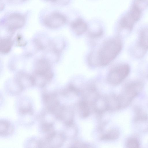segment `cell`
<instances>
[{
	"instance_id": "cell-1",
	"label": "cell",
	"mask_w": 148,
	"mask_h": 148,
	"mask_svg": "<svg viewBox=\"0 0 148 148\" xmlns=\"http://www.w3.org/2000/svg\"><path fill=\"white\" fill-rule=\"evenodd\" d=\"M122 47V42L119 37L110 38L104 42L96 51L91 53L88 59L89 63L96 66H106L118 56Z\"/></svg>"
},
{
	"instance_id": "cell-2",
	"label": "cell",
	"mask_w": 148,
	"mask_h": 148,
	"mask_svg": "<svg viewBox=\"0 0 148 148\" xmlns=\"http://www.w3.org/2000/svg\"><path fill=\"white\" fill-rule=\"evenodd\" d=\"M143 86V83L139 80L132 81L126 84L121 93L118 95L120 109L127 107L141 91Z\"/></svg>"
},
{
	"instance_id": "cell-3",
	"label": "cell",
	"mask_w": 148,
	"mask_h": 148,
	"mask_svg": "<svg viewBox=\"0 0 148 148\" xmlns=\"http://www.w3.org/2000/svg\"><path fill=\"white\" fill-rule=\"evenodd\" d=\"M33 76L35 85L39 81L38 85L41 87L44 86L53 77V73L49 62L44 59L38 60L36 63L34 75Z\"/></svg>"
},
{
	"instance_id": "cell-4",
	"label": "cell",
	"mask_w": 148,
	"mask_h": 148,
	"mask_svg": "<svg viewBox=\"0 0 148 148\" xmlns=\"http://www.w3.org/2000/svg\"><path fill=\"white\" fill-rule=\"evenodd\" d=\"M130 71V67L128 64L119 65L110 71L107 77V81L111 85H118L127 77Z\"/></svg>"
},
{
	"instance_id": "cell-5",
	"label": "cell",
	"mask_w": 148,
	"mask_h": 148,
	"mask_svg": "<svg viewBox=\"0 0 148 148\" xmlns=\"http://www.w3.org/2000/svg\"><path fill=\"white\" fill-rule=\"evenodd\" d=\"M135 55L140 58L143 57L148 50V29H144L140 32Z\"/></svg>"
},
{
	"instance_id": "cell-6",
	"label": "cell",
	"mask_w": 148,
	"mask_h": 148,
	"mask_svg": "<svg viewBox=\"0 0 148 148\" xmlns=\"http://www.w3.org/2000/svg\"><path fill=\"white\" fill-rule=\"evenodd\" d=\"M65 17L58 13H53L47 16L44 20L45 25L51 28H56L63 25L66 22Z\"/></svg>"
},
{
	"instance_id": "cell-7",
	"label": "cell",
	"mask_w": 148,
	"mask_h": 148,
	"mask_svg": "<svg viewBox=\"0 0 148 148\" xmlns=\"http://www.w3.org/2000/svg\"><path fill=\"white\" fill-rule=\"evenodd\" d=\"M25 22V18L23 16L18 14H14L7 18L5 25L8 31L12 32L23 27Z\"/></svg>"
},
{
	"instance_id": "cell-8",
	"label": "cell",
	"mask_w": 148,
	"mask_h": 148,
	"mask_svg": "<svg viewBox=\"0 0 148 148\" xmlns=\"http://www.w3.org/2000/svg\"><path fill=\"white\" fill-rule=\"evenodd\" d=\"M66 138L64 134L57 133L53 131L48 134L44 142L45 146L52 147H60L63 145Z\"/></svg>"
},
{
	"instance_id": "cell-9",
	"label": "cell",
	"mask_w": 148,
	"mask_h": 148,
	"mask_svg": "<svg viewBox=\"0 0 148 148\" xmlns=\"http://www.w3.org/2000/svg\"><path fill=\"white\" fill-rule=\"evenodd\" d=\"M80 94L82 97V100L91 106L99 96L95 87L92 85L88 86L80 90Z\"/></svg>"
},
{
	"instance_id": "cell-10",
	"label": "cell",
	"mask_w": 148,
	"mask_h": 148,
	"mask_svg": "<svg viewBox=\"0 0 148 148\" xmlns=\"http://www.w3.org/2000/svg\"><path fill=\"white\" fill-rule=\"evenodd\" d=\"M92 106L95 112L99 115L101 114L108 110L106 96L99 95Z\"/></svg>"
},
{
	"instance_id": "cell-11",
	"label": "cell",
	"mask_w": 148,
	"mask_h": 148,
	"mask_svg": "<svg viewBox=\"0 0 148 148\" xmlns=\"http://www.w3.org/2000/svg\"><path fill=\"white\" fill-rule=\"evenodd\" d=\"M71 28L77 35H80L88 29L86 23L81 18H78L73 21L71 24Z\"/></svg>"
},
{
	"instance_id": "cell-12",
	"label": "cell",
	"mask_w": 148,
	"mask_h": 148,
	"mask_svg": "<svg viewBox=\"0 0 148 148\" xmlns=\"http://www.w3.org/2000/svg\"><path fill=\"white\" fill-rule=\"evenodd\" d=\"M134 122L138 125L148 124V116L146 112L140 108L136 107L134 109Z\"/></svg>"
},
{
	"instance_id": "cell-13",
	"label": "cell",
	"mask_w": 148,
	"mask_h": 148,
	"mask_svg": "<svg viewBox=\"0 0 148 148\" xmlns=\"http://www.w3.org/2000/svg\"><path fill=\"white\" fill-rule=\"evenodd\" d=\"M108 110L115 111L120 109L118 95L112 94L106 96Z\"/></svg>"
},
{
	"instance_id": "cell-14",
	"label": "cell",
	"mask_w": 148,
	"mask_h": 148,
	"mask_svg": "<svg viewBox=\"0 0 148 148\" xmlns=\"http://www.w3.org/2000/svg\"><path fill=\"white\" fill-rule=\"evenodd\" d=\"M90 105L87 102L82 100L78 104V109L80 116L83 118L87 117L90 113Z\"/></svg>"
},
{
	"instance_id": "cell-15",
	"label": "cell",
	"mask_w": 148,
	"mask_h": 148,
	"mask_svg": "<svg viewBox=\"0 0 148 148\" xmlns=\"http://www.w3.org/2000/svg\"><path fill=\"white\" fill-rule=\"evenodd\" d=\"M120 132L116 128L110 130L102 134L100 137V139L104 141H112L117 139L119 137Z\"/></svg>"
},
{
	"instance_id": "cell-16",
	"label": "cell",
	"mask_w": 148,
	"mask_h": 148,
	"mask_svg": "<svg viewBox=\"0 0 148 148\" xmlns=\"http://www.w3.org/2000/svg\"><path fill=\"white\" fill-rule=\"evenodd\" d=\"M12 44V41L9 37L1 38V53L5 54L9 52L11 49Z\"/></svg>"
},
{
	"instance_id": "cell-17",
	"label": "cell",
	"mask_w": 148,
	"mask_h": 148,
	"mask_svg": "<svg viewBox=\"0 0 148 148\" xmlns=\"http://www.w3.org/2000/svg\"><path fill=\"white\" fill-rule=\"evenodd\" d=\"M0 124L1 135L7 136L13 132V128L9 121L6 120H1Z\"/></svg>"
},
{
	"instance_id": "cell-18",
	"label": "cell",
	"mask_w": 148,
	"mask_h": 148,
	"mask_svg": "<svg viewBox=\"0 0 148 148\" xmlns=\"http://www.w3.org/2000/svg\"><path fill=\"white\" fill-rule=\"evenodd\" d=\"M140 144L136 138L131 137L128 139L126 143V146L129 148H136L140 147Z\"/></svg>"
},
{
	"instance_id": "cell-19",
	"label": "cell",
	"mask_w": 148,
	"mask_h": 148,
	"mask_svg": "<svg viewBox=\"0 0 148 148\" xmlns=\"http://www.w3.org/2000/svg\"><path fill=\"white\" fill-rule=\"evenodd\" d=\"M41 129L43 132L49 134L54 131L53 124L50 122H44L41 125Z\"/></svg>"
},
{
	"instance_id": "cell-20",
	"label": "cell",
	"mask_w": 148,
	"mask_h": 148,
	"mask_svg": "<svg viewBox=\"0 0 148 148\" xmlns=\"http://www.w3.org/2000/svg\"><path fill=\"white\" fill-rule=\"evenodd\" d=\"M73 147H90L89 145L80 141H77L75 142L72 146Z\"/></svg>"
},
{
	"instance_id": "cell-21",
	"label": "cell",
	"mask_w": 148,
	"mask_h": 148,
	"mask_svg": "<svg viewBox=\"0 0 148 148\" xmlns=\"http://www.w3.org/2000/svg\"><path fill=\"white\" fill-rule=\"evenodd\" d=\"M25 0H10L12 2L16 3L22 2Z\"/></svg>"
},
{
	"instance_id": "cell-22",
	"label": "cell",
	"mask_w": 148,
	"mask_h": 148,
	"mask_svg": "<svg viewBox=\"0 0 148 148\" xmlns=\"http://www.w3.org/2000/svg\"><path fill=\"white\" fill-rule=\"evenodd\" d=\"M145 76L146 77L148 78V67L147 68L145 73Z\"/></svg>"
},
{
	"instance_id": "cell-23",
	"label": "cell",
	"mask_w": 148,
	"mask_h": 148,
	"mask_svg": "<svg viewBox=\"0 0 148 148\" xmlns=\"http://www.w3.org/2000/svg\"><path fill=\"white\" fill-rule=\"evenodd\" d=\"M46 0L49 1H56V0Z\"/></svg>"
}]
</instances>
